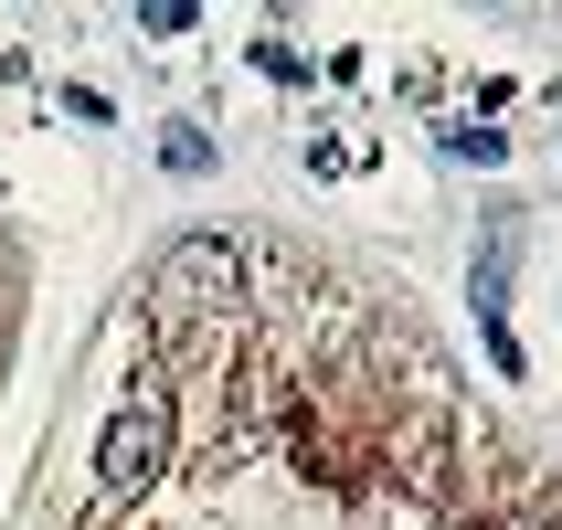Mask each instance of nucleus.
Here are the masks:
<instances>
[{
	"label": "nucleus",
	"instance_id": "f257e3e1",
	"mask_svg": "<svg viewBox=\"0 0 562 530\" xmlns=\"http://www.w3.org/2000/svg\"><path fill=\"white\" fill-rule=\"evenodd\" d=\"M234 286H245V255L223 245V234H181V245H159V266H149V329H159V350H181L191 329H213L223 308H234Z\"/></svg>",
	"mask_w": 562,
	"mask_h": 530
},
{
	"label": "nucleus",
	"instance_id": "20e7f679",
	"mask_svg": "<svg viewBox=\"0 0 562 530\" xmlns=\"http://www.w3.org/2000/svg\"><path fill=\"white\" fill-rule=\"evenodd\" d=\"M446 149H457V159H499V127H477V117H457V127H446Z\"/></svg>",
	"mask_w": 562,
	"mask_h": 530
},
{
	"label": "nucleus",
	"instance_id": "7ed1b4c3",
	"mask_svg": "<svg viewBox=\"0 0 562 530\" xmlns=\"http://www.w3.org/2000/svg\"><path fill=\"white\" fill-rule=\"evenodd\" d=\"M159 159L191 181V170H213V138H202V127H170V138H159Z\"/></svg>",
	"mask_w": 562,
	"mask_h": 530
},
{
	"label": "nucleus",
	"instance_id": "f03ea898",
	"mask_svg": "<svg viewBox=\"0 0 562 530\" xmlns=\"http://www.w3.org/2000/svg\"><path fill=\"white\" fill-rule=\"evenodd\" d=\"M170 456H181V393H170V372H138V393L117 404V425L95 446V488L106 499H149L170 477Z\"/></svg>",
	"mask_w": 562,
	"mask_h": 530
}]
</instances>
